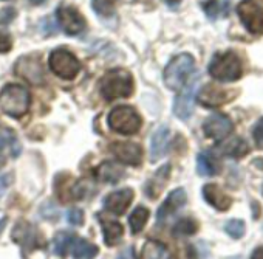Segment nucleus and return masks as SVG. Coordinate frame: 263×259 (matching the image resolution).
I'll use <instances>...</instances> for the list:
<instances>
[{"label":"nucleus","instance_id":"nucleus-12","mask_svg":"<svg viewBox=\"0 0 263 259\" xmlns=\"http://www.w3.org/2000/svg\"><path fill=\"white\" fill-rule=\"evenodd\" d=\"M237 95H238L237 90L223 89V87H218L215 84H206L198 93V101L204 107H218V106L229 102Z\"/></svg>","mask_w":263,"mask_h":259},{"label":"nucleus","instance_id":"nucleus-20","mask_svg":"<svg viewBox=\"0 0 263 259\" xmlns=\"http://www.w3.org/2000/svg\"><path fill=\"white\" fill-rule=\"evenodd\" d=\"M21 152H22V145L17 135L11 129L7 127L0 129V156L5 157V154H10L11 157H19Z\"/></svg>","mask_w":263,"mask_h":259},{"label":"nucleus","instance_id":"nucleus-29","mask_svg":"<svg viewBox=\"0 0 263 259\" xmlns=\"http://www.w3.org/2000/svg\"><path fill=\"white\" fill-rule=\"evenodd\" d=\"M248 145H246V142L245 140H241V139H232L231 142H228L226 145H223L221 146V154H224V156H229V157H243V156H246L248 154Z\"/></svg>","mask_w":263,"mask_h":259},{"label":"nucleus","instance_id":"nucleus-21","mask_svg":"<svg viewBox=\"0 0 263 259\" xmlns=\"http://www.w3.org/2000/svg\"><path fill=\"white\" fill-rule=\"evenodd\" d=\"M124 176V168L115 162H104L96 168V177L105 183H118Z\"/></svg>","mask_w":263,"mask_h":259},{"label":"nucleus","instance_id":"nucleus-10","mask_svg":"<svg viewBox=\"0 0 263 259\" xmlns=\"http://www.w3.org/2000/svg\"><path fill=\"white\" fill-rule=\"evenodd\" d=\"M198 82H200V75L194 73L191 76V79L184 84V87L181 89L178 96L175 98L174 113L180 119H189L191 118V115L194 112V98H195V92H197Z\"/></svg>","mask_w":263,"mask_h":259},{"label":"nucleus","instance_id":"nucleus-8","mask_svg":"<svg viewBox=\"0 0 263 259\" xmlns=\"http://www.w3.org/2000/svg\"><path fill=\"white\" fill-rule=\"evenodd\" d=\"M237 13L249 33L263 34V0H241Z\"/></svg>","mask_w":263,"mask_h":259},{"label":"nucleus","instance_id":"nucleus-35","mask_svg":"<svg viewBox=\"0 0 263 259\" xmlns=\"http://www.w3.org/2000/svg\"><path fill=\"white\" fill-rule=\"evenodd\" d=\"M67 220H68L71 225L81 227V225L84 223V213H82V210H79V208L70 210V211L67 213Z\"/></svg>","mask_w":263,"mask_h":259},{"label":"nucleus","instance_id":"nucleus-4","mask_svg":"<svg viewBox=\"0 0 263 259\" xmlns=\"http://www.w3.org/2000/svg\"><path fill=\"white\" fill-rule=\"evenodd\" d=\"M209 73L221 82H232L241 78L243 62L235 51L217 53L209 64Z\"/></svg>","mask_w":263,"mask_h":259},{"label":"nucleus","instance_id":"nucleus-26","mask_svg":"<svg viewBox=\"0 0 263 259\" xmlns=\"http://www.w3.org/2000/svg\"><path fill=\"white\" fill-rule=\"evenodd\" d=\"M149 216H151V213L146 206H137L134 210V213H132L128 217V225H130L132 234H138L143 231L144 225L149 220Z\"/></svg>","mask_w":263,"mask_h":259},{"label":"nucleus","instance_id":"nucleus-11","mask_svg":"<svg viewBox=\"0 0 263 259\" xmlns=\"http://www.w3.org/2000/svg\"><path fill=\"white\" fill-rule=\"evenodd\" d=\"M56 18H58L61 28L68 36L81 34L87 27L85 18L81 14V11L78 8H74L71 5H61L56 11Z\"/></svg>","mask_w":263,"mask_h":259},{"label":"nucleus","instance_id":"nucleus-2","mask_svg":"<svg viewBox=\"0 0 263 259\" xmlns=\"http://www.w3.org/2000/svg\"><path fill=\"white\" fill-rule=\"evenodd\" d=\"M30 92L19 84H7L0 92V109L11 118H22L30 109Z\"/></svg>","mask_w":263,"mask_h":259},{"label":"nucleus","instance_id":"nucleus-7","mask_svg":"<svg viewBox=\"0 0 263 259\" xmlns=\"http://www.w3.org/2000/svg\"><path fill=\"white\" fill-rule=\"evenodd\" d=\"M11 236H13L11 237L13 242L21 245L24 253H31V251L42 248L45 245V240H44L39 228H36L33 223H30L27 220H19L14 225Z\"/></svg>","mask_w":263,"mask_h":259},{"label":"nucleus","instance_id":"nucleus-37","mask_svg":"<svg viewBox=\"0 0 263 259\" xmlns=\"http://www.w3.org/2000/svg\"><path fill=\"white\" fill-rule=\"evenodd\" d=\"M13 48V38L7 31H0V53H8Z\"/></svg>","mask_w":263,"mask_h":259},{"label":"nucleus","instance_id":"nucleus-24","mask_svg":"<svg viewBox=\"0 0 263 259\" xmlns=\"http://www.w3.org/2000/svg\"><path fill=\"white\" fill-rule=\"evenodd\" d=\"M102 233H104V242H105V245L107 247H115L122 239L124 227L119 222L102 220Z\"/></svg>","mask_w":263,"mask_h":259},{"label":"nucleus","instance_id":"nucleus-28","mask_svg":"<svg viewBox=\"0 0 263 259\" xmlns=\"http://www.w3.org/2000/svg\"><path fill=\"white\" fill-rule=\"evenodd\" d=\"M166 253V247L163 242L157 239H149L141 248L140 259H163Z\"/></svg>","mask_w":263,"mask_h":259},{"label":"nucleus","instance_id":"nucleus-22","mask_svg":"<svg viewBox=\"0 0 263 259\" xmlns=\"http://www.w3.org/2000/svg\"><path fill=\"white\" fill-rule=\"evenodd\" d=\"M98 251H99V248L95 244H91L79 236L74 237L71 248H70V253L74 259H95Z\"/></svg>","mask_w":263,"mask_h":259},{"label":"nucleus","instance_id":"nucleus-38","mask_svg":"<svg viewBox=\"0 0 263 259\" xmlns=\"http://www.w3.org/2000/svg\"><path fill=\"white\" fill-rule=\"evenodd\" d=\"M13 183V174H5L0 176V199L7 193V189L10 188V185Z\"/></svg>","mask_w":263,"mask_h":259},{"label":"nucleus","instance_id":"nucleus-6","mask_svg":"<svg viewBox=\"0 0 263 259\" xmlns=\"http://www.w3.org/2000/svg\"><path fill=\"white\" fill-rule=\"evenodd\" d=\"M51 72L62 79H74L81 72V64L78 58L64 48H56L48 58Z\"/></svg>","mask_w":263,"mask_h":259},{"label":"nucleus","instance_id":"nucleus-19","mask_svg":"<svg viewBox=\"0 0 263 259\" xmlns=\"http://www.w3.org/2000/svg\"><path fill=\"white\" fill-rule=\"evenodd\" d=\"M203 197L211 206H214L218 211H228L232 203L231 197L220 186H217L214 183L203 186Z\"/></svg>","mask_w":263,"mask_h":259},{"label":"nucleus","instance_id":"nucleus-43","mask_svg":"<svg viewBox=\"0 0 263 259\" xmlns=\"http://www.w3.org/2000/svg\"><path fill=\"white\" fill-rule=\"evenodd\" d=\"M31 2V5H34V7H39V5H44L47 0H30Z\"/></svg>","mask_w":263,"mask_h":259},{"label":"nucleus","instance_id":"nucleus-9","mask_svg":"<svg viewBox=\"0 0 263 259\" xmlns=\"http://www.w3.org/2000/svg\"><path fill=\"white\" fill-rule=\"evenodd\" d=\"M14 73L33 85H42L45 82V73L39 55H27L17 59Z\"/></svg>","mask_w":263,"mask_h":259},{"label":"nucleus","instance_id":"nucleus-40","mask_svg":"<svg viewBox=\"0 0 263 259\" xmlns=\"http://www.w3.org/2000/svg\"><path fill=\"white\" fill-rule=\"evenodd\" d=\"M251 259H263V247H258L252 251Z\"/></svg>","mask_w":263,"mask_h":259},{"label":"nucleus","instance_id":"nucleus-42","mask_svg":"<svg viewBox=\"0 0 263 259\" xmlns=\"http://www.w3.org/2000/svg\"><path fill=\"white\" fill-rule=\"evenodd\" d=\"M7 222H8V217H4V219H0V233L4 231V228H5Z\"/></svg>","mask_w":263,"mask_h":259},{"label":"nucleus","instance_id":"nucleus-41","mask_svg":"<svg viewBox=\"0 0 263 259\" xmlns=\"http://www.w3.org/2000/svg\"><path fill=\"white\" fill-rule=\"evenodd\" d=\"M180 2H181V0H166V4H167L171 8H177V7L180 5Z\"/></svg>","mask_w":263,"mask_h":259},{"label":"nucleus","instance_id":"nucleus-30","mask_svg":"<svg viewBox=\"0 0 263 259\" xmlns=\"http://www.w3.org/2000/svg\"><path fill=\"white\" fill-rule=\"evenodd\" d=\"M118 5H119V0H91V7L95 13H98L102 18L113 16Z\"/></svg>","mask_w":263,"mask_h":259},{"label":"nucleus","instance_id":"nucleus-13","mask_svg":"<svg viewBox=\"0 0 263 259\" xmlns=\"http://www.w3.org/2000/svg\"><path fill=\"white\" fill-rule=\"evenodd\" d=\"M110 152L124 165L140 166L143 162V149L137 143L130 142H115L108 146Z\"/></svg>","mask_w":263,"mask_h":259},{"label":"nucleus","instance_id":"nucleus-15","mask_svg":"<svg viewBox=\"0 0 263 259\" xmlns=\"http://www.w3.org/2000/svg\"><path fill=\"white\" fill-rule=\"evenodd\" d=\"M134 196H135V193L132 188L113 191L104 199V210L111 214L122 216L127 211V208L130 206L132 200H134Z\"/></svg>","mask_w":263,"mask_h":259},{"label":"nucleus","instance_id":"nucleus-3","mask_svg":"<svg viewBox=\"0 0 263 259\" xmlns=\"http://www.w3.org/2000/svg\"><path fill=\"white\" fill-rule=\"evenodd\" d=\"M195 70V59L189 53L175 56L164 68V84L171 90H181Z\"/></svg>","mask_w":263,"mask_h":259},{"label":"nucleus","instance_id":"nucleus-17","mask_svg":"<svg viewBox=\"0 0 263 259\" xmlns=\"http://www.w3.org/2000/svg\"><path fill=\"white\" fill-rule=\"evenodd\" d=\"M171 169H172V166L169 163H166L146 182L144 193H146L147 197H151L154 200L160 197V194L163 193L164 186L167 185V182L171 179Z\"/></svg>","mask_w":263,"mask_h":259},{"label":"nucleus","instance_id":"nucleus-39","mask_svg":"<svg viewBox=\"0 0 263 259\" xmlns=\"http://www.w3.org/2000/svg\"><path fill=\"white\" fill-rule=\"evenodd\" d=\"M116 259H137V256H135L134 248L128 247V248H125L124 251H121V253L118 254V257H116Z\"/></svg>","mask_w":263,"mask_h":259},{"label":"nucleus","instance_id":"nucleus-5","mask_svg":"<svg viewBox=\"0 0 263 259\" xmlns=\"http://www.w3.org/2000/svg\"><path fill=\"white\" fill-rule=\"evenodd\" d=\"M108 126L121 135H135L141 129V116L130 106H118L108 113Z\"/></svg>","mask_w":263,"mask_h":259},{"label":"nucleus","instance_id":"nucleus-33","mask_svg":"<svg viewBox=\"0 0 263 259\" xmlns=\"http://www.w3.org/2000/svg\"><path fill=\"white\" fill-rule=\"evenodd\" d=\"M171 259H197V253L192 245H184L177 248L171 256Z\"/></svg>","mask_w":263,"mask_h":259},{"label":"nucleus","instance_id":"nucleus-18","mask_svg":"<svg viewBox=\"0 0 263 259\" xmlns=\"http://www.w3.org/2000/svg\"><path fill=\"white\" fill-rule=\"evenodd\" d=\"M171 142V131L167 126H160L152 135L151 142V160L155 163L160 159H163L167 152Z\"/></svg>","mask_w":263,"mask_h":259},{"label":"nucleus","instance_id":"nucleus-31","mask_svg":"<svg viewBox=\"0 0 263 259\" xmlns=\"http://www.w3.org/2000/svg\"><path fill=\"white\" fill-rule=\"evenodd\" d=\"M197 231H198V223H197V220H194L191 217H184V219L178 220L174 227L175 236H191V234H195Z\"/></svg>","mask_w":263,"mask_h":259},{"label":"nucleus","instance_id":"nucleus-36","mask_svg":"<svg viewBox=\"0 0 263 259\" xmlns=\"http://www.w3.org/2000/svg\"><path fill=\"white\" fill-rule=\"evenodd\" d=\"M252 137H254V142H255L257 148L263 149V118H260L257 121V124L254 126Z\"/></svg>","mask_w":263,"mask_h":259},{"label":"nucleus","instance_id":"nucleus-44","mask_svg":"<svg viewBox=\"0 0 263 259\" xmlns=\"http://www.w3.org/2000/svg\"><path fill=\"white\" fill-rule=\"evenodd\" d=\"M4 162H5V157L0 156V166H4Z\"/></svg>","mask_w":263,"mask_h":259},{"label":"nucleus","instance_id":"nucleus-25","mask_svg":"<svg viewBox=\"0 0 263 259\" xmlns=\"http://www.w3.org/2000/svg\"><path fill=\"white\" fill-rule=\"evenodd\" d=\"M76 234L73 233H68V231H61L54 236L53 239V253L56 256H67L70 253V248H71V244L74 240Z\"/></svg>","mask_w":263,"mask_h":259},{"label":"nucleus","instance_id":"nucleus-1","mask_svg":"<svg viewBox=\"0 0 263 259\" xmlns=\"http://www.w3.org/2000/svg\"><path fill=\"white\" fill-rule=\"evenodd\" d=\"M134 76L125 68L108 70L99 81V93L105 101L128 98L134 93Z\"/></svg>","mask_w":263,"mask_h":259},{"label":"nucleus","instance_id":"nucleus-23","mask_svg":"<svg viewBox=\"0 0 263 259\" xmlns=\"http://www.w3.org/2000/svg\"><path fill=\"white\" fill-rule=\"evenodd\" d=\"M197 171L203 177H212L220 172V163L211 152H201L197 157Z\"/></svg>","mask_w":263,"mask_h":259},{"label":"nucleus","instance_id":"nucleus-32","mask_svg":"<svg viewBox=\"0 0 263 259\" xmlns=\"http://www.w3.org/2000/svg\"><path fill=\"white\" fill-rule=\"evenodd\" d=\"M224 230L226 233L234 237V239H240L243 234H245V222L240 220V219H232L229 220L226 225H224Z\"/></svg>","mask_w":263,"mask_h":259},{"label":"nucleus","instance_id":"nucleus-27","mask_svg":"<svg viewBox=\"0 0 263 259\" xmlns=\"http://www.w3.org/2000/svg\"><path fill=\"white\" fill-rule=\"evenodd\" d=\"M201 5L209 19H218L220 16H226L229 13L228 0H204Z\"/></svg>","mask_w":263,"mask_h":259},{"label":"nucleus","instance_id":"nucleus-34","mask_svg":"<svg viewBox=\"0 0 263 259\" xmlns=\"http://www.w3.org/2000/svg\"><path fill=\"white\" fill-rule=\"evenodd\" d=\"M17 13L13 7H5L0 10V25H10L16 19Z\"/></svg>","mask_w":263,"mask_h":259},{"label":"nucleus","instance_id":"nucleus-16","mask_svg":"<svg viewBox=\"0 0 263 259\" xmlns=\"http://www.w3.org/2000/svg\"><path fill=\"white\" fill-rule=\"evenodd\" d=\"M187 202V196H186V191L183 188H177L174 189L167 197L166 200L161 203V206L158 208V213H157V222L158 223H164L172 214H175L180 208H183Z\"/></svg>","mask_w":263,"mask_h":259},{"label":"nucleus","instance_id":"nucleus-14","mask_svg":"<svg viewBox=\"0 0 263 259\" xmlns=\"http://www.w3.org/2000/svg\"><path fill=\"white\" fill-rule=\"evenodd\" d=\"M203 131L206 137L220 142V140H224L232 132V121L229 116L223 113H214L204 121Z\"/></svg>","mask_w":263,"mask_h":259}]
</instances>
